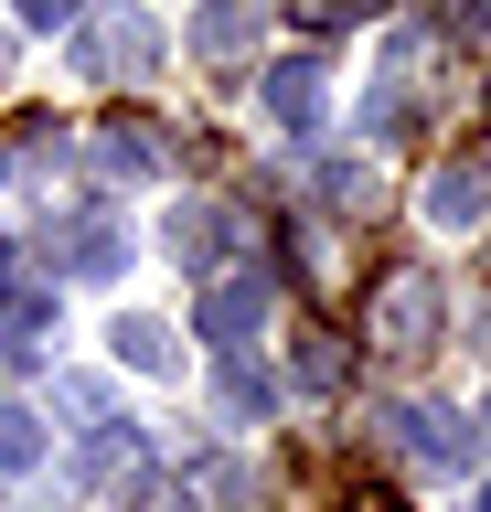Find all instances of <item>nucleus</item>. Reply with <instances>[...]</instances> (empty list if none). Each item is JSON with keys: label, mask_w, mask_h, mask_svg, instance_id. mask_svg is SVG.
Returning a JSON list of instances; mask_svg holds the SVG:
<instances>
[{"label": "nucleus", "mask_w": 491, "mask_h": 512, "mask_svg": "<svg viewBox=\"0 0 491 512\" xmlns=\"http://www.w3.org/2000/svg\"><path fill=\"white\" fill-rule=\"evenodd\" d=\"M374 342L385 352H427L438 342V278H427V267H406V278L374 288Z\"/></svg>", "instance_id": "1"}, {"label": "nucleus", "mask_w": 491, "mask_h": 512, "mask_svg": "<svg viewBox=\"0 0 491 512\" xmlns=\"http://www.w3.org/2000/svg\"><path fill=\"white\" fill-rule=\"evenodd\" d=\"M385 427H395V448H406V459H427V470H470V459H481V427H470V416H438V406H395Z\"/></svg>", "instance_id": "2"}, {"label": "nucleus", "mask_w": 491, "mask_h": 512, "mask_svg": "<svg viewBox=\"0 0 491 512\" xmlns=\"http://www.w3.org/2000/svg\"><path fill=\"white\" fill-rule=\"evenodd\" d=\"M161 246L182 256V267H225V246H235V214H225V203H203V192H193V203H171Z\"/></svg>", "instance_id": "3"}, {"label": "nucleus", "mask_w": 491, "mask_h": 512, "mask_svg": "<svg viewBox=\"0 0 491 512\" xmlns=\"http://www.w3.org/2000/svg\"><path fill=\"white\" fill-rule=\"evenodd\" d=\"M54 246H65L75 278H118V267H129V224H118V214H75Z\"/></svg>", "instance_id": "4"}, {"label": "nucleus", "mask_w": 491, "mask_h": 512, "mask_svg": "<svg viewBox=\"0 0 491 512\" xmlns=\"http://www.w3.org/2000/svg\"><path fill=\"white\" fill-rule=\"evenodd\" d=\"M481 214H491V171H481V160H449V171L427 182V224L459 235V224H481Z\"/></svg>", "instance_id": "5"}, {"label": "nucleus", "mask_w": 491, "mask_h": 512, "mask_svg": "<svg viewBox=\"0 0 491 512\" xmlns=\"http://www.w3.org/2000/svg\"><path fill=\"white\" fill-rule=\"evenodd\" d=\"M257 22H267V0H203V11H193V54H203V64L246 54V43H257Z\"/></svg>", "instance_id": "6"}, {"label": "nucleus", "mask_w": 491, "mask_h": 512, "mask_svg": "<svg viewBox=\"0 0 491 512\" xmlns=\"http://www.w3.org/2000/svg\"><path fill=\"white\" fill-rule=\"evenodd\" d=\"M86 64H97V75H118V86H139V75L161 64V32H150V22H107L97 43H86Z\"/></svg>", "instance_id": "7"}, {"label": "nucleus", "mask_w": 491, "mask_h": 512, "mask_svg": "<svg viewBox=\"0 0 491 512\" xmlns=\"http://www.w3.org/2000/svg\"><path fill=\"white\" fill-rule=\"evenodd\" d=\"M257 96H267V118H278V128H310V118H321V96H331V75H321V64H278Z\"/></svg>", "instance_id": "8"}, {"label": "nucleus", "mask_w": 491, "mask_h": 512, "mask_svg": "<svg viewBox=\"0 0 491 512\" xmlns=\"http://www.w3.org/2000/svg\"><path fill=\"white\" fill-rule=\"evenodd\" d=\"M267 310H278V288H267V278H225L214 299H203V331H214V342H235V331H257Z\"/></svg>", "instance_id": "9"}, {"label": "nucleus", "mask_w": 491, "mask_h": 512, "mask_svg": "<svg viewBox=\"0 0 491 512\" xmlns=\"http://www.w3.org/2000/svg\"><path fill=\"white\" fill-rule=\"evenodd\" d=\"M107 342H118V363H129V374H182V342H171V320H118Z\"/></svg>", "instance_id": "10"}, {"label": "nucleus", "mask_w": 491, "mask_h": 512, "mask_svg": "<svg viewBox=\"0 0 491 512\" xmlns=\"http://www.w3.org/2000/svg\"><path fill=\"white\" fill-rule=\"evenodd\" d=\"M97 171H118V182H139V171H161V139H150L139 118H118V128L97 139Z\"/></svg>", "instance_id": "11"}, {"label": "nucleus", "mask_w": 491, "mask_h": 512, "mask_svg": "<svg viewBox=\"0 0 491 512\" xmlns=\"http://www.w3.org/2000/svg\"><path fill=\"white\" fill-rule=\"evenodd\" d=\"M43 448H54V438H43L33 406H0V480H11V470H43Z\"/></svg>", "instance_id": "12"}, {"label": "nucleus", "mask_w": 491, "mask_h": 512, "mask_svg": "<svg viewBox=\"0 0 491 512\" xmlns=\"http://www.w3.org/2000/svg\"><path fill=\"white\" fill-rule=\"evenodd\" d=\"M214 395H225L235 416H267V374H257V363H225V374H214Z\"/></svg>", "instance_id": "13"}, {"label": "nucleus", "mask_w": 491, "mask_h": 512, "mask_svg": "<svg viewBox=\"0 0 491 512\" xmlns=\"http://www.w3.org/2000/svg\"><path fill=\"white\" fill-rule=\"evenodd\" d=\"M353 192L374 203V171H363V160H321V203H353Z\"/></svg>", "instance_id": "14"}, {"label": "nucleus", "mask_w": 491, "mask_h": 512, "mask_svg": "<svg viewBox=\"0 0 491 512\" xmlns=\"http://www.w3.org/2000/svg\"><path fill=\"white\" fill-rule=\"evenodd\" d=\"M299 374H310V384H342V352H331V331H299Z\"/></svg>", "instance_id": "15"}, {"label": "nucleus", "mask_w": 491, "mask_h": 512, "mask_svg": "<svg viewBox=\"0 0 491 512\" xmlns=\"http://www.w3.org/2000/svg\"><path fill=\"white\" fill-rule=\"evenodd\" d=\"M22 11V32H54V22H75V0H11Z\"/></svg>", "instance_id": "16"}, {"label": "nucleus", "mask_w": 491, "mask_h": 512, "mask_svg": "<svg viewBox=\"0 0 491 512\" xmlns=\"http://www.w3.org/2000/svg\"><path fill=\"white\" fill-rule=\"evenodd\" d=\"M139 512H193V491H171V480H161V491H139Z\"/></svg>", "instance_id": "17"}, {"label": "nucleus", "mask_w": 491, "mask_h": 512, "mask_svg": "<svg viewBox=\"0 0 491 512\" xmlns=\"http://www.w3.org/2000/svg\"><path fill=\"white\" fill-rule=\"evenodd\" d=\"M342 512H406V502H395V491H353Z\"/></svg>", "instance_id": "18"}, {"label": "nucleus", "mask_w": 491, "mask_h": 512, "mask_svg": "<svg viewBox=\"0 0 491 512\" xmlns=\"http://www.w3.org/2000/svg\"><path fill=\"white\" fill-rule=\"evenodd\" d=\"M0 64H11V32H0Z\"/></svg>", "instance_id": "19"}]
</instances>
